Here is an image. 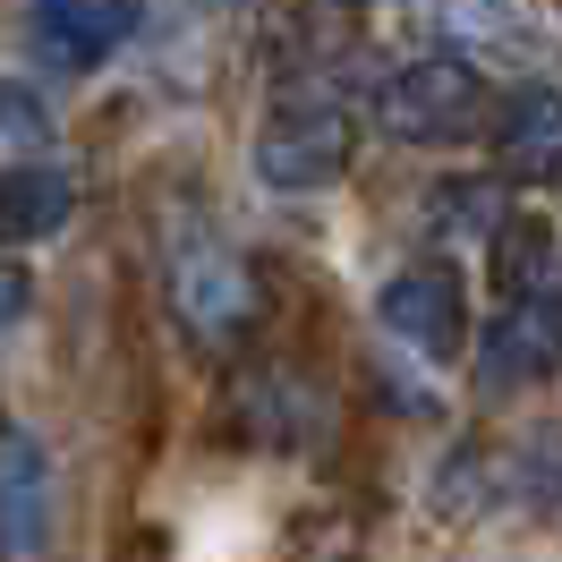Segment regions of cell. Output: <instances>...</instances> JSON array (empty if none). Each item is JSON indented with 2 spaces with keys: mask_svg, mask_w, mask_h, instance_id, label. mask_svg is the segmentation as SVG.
I'll use <instances>...</instances> for the list:
<instances>
[{
  "mask_svg": "<svg viewBox=\"0 0 562 562\" xmlns=\"http://www.w3.org/2000/svg\"><path fill=\"white\" fill-rule=\"evenodd\" d=\"M162 281H171L179 324L205 341V350H231L256 333V273L239 265V247L213 231L205 213H171L162 222Z\"/></svg>",
  "mask_w": 562,
  "mask_h": 562,
  "instance_id": "1",
  "label": "cell"
},
{
  "mask_svg": "<svg viewBox=\"0 0 562 562\" xmlns=\"http://www.w3.org/2000/svg\"><path fill=\"white\" fill-rule=\"evenodd\" d=\"M375 120L401 145H460V137H477V120H486V77L469 60H452V52L401 60L375 86Z\"/></svg>",
  "mask_w": 562,
  "mask_h": 562,
  "instance_id": "2",
  "label": "cell"
},
{
  "mask_svg": "<svg viewBox=\"0 0 562 562\" xmlns=\"http://www.w3.org/2000/svg\"><path fill=\"white\" fill-rule=\"evenodd\" d=\"M375 307H384V333L426 367H452L469 350V290H460L452 265H401Z\"/></svg>",
  "mask_w": 562,
  "mask_h": 562,
  "instance_id": "3",
  "label": "cell"
},
{
  "mask_svg": "<svg viewBox=\"0 0 562 562\" xmlns=\"http://www.w3.org/2000/svg\"><path fill=\"white\" fill-rule=\"evenodd\" d=\"M256 171H265V188H290V196L333 188V179L350 171V111L290 103L281 120H265V137H256Z\"/></svg>",
  "mask_w": 562,
  "mask_h": 562,
  "instance_id": "4",
  "label": "cell"
},
{
  "mask_svg": "<svg viewBox=\"0 0 562 562\" xmlns=\"http://www.w3.org/2000/svg\"><path fill=\"white\" fill-rule=\"evenodd\" d=\"M137 35V0H26V43L43 69L86 77Z\"/></svg>",
  "mask_w": 562,
  "mask_h": 562,
  "instance_id": "5",
  "label": "cell"
},
{
  "mask_svg": "<svg viewBox=\"0 0 562 562\" xmlns=\"http://www.w3.org/2000/svg\"><path fill=\"white\" fill-rule=\"evenodd\" d=\"M52 537V452L35 426H0V562H35Z\"/></svg>",
  "mask_w": 562,
  "mask_h": 562,
  "instance_id": "6",
  "label": "cell"
},
{
  "mask_svg": "<svg viewBox=\"0 0 562 562\" xmlns=\"http://www.w3.org/2000/svg\"><path fill=\"white\" fill-rule=\"evenodd\" d=\"M554 367H562V290H546V299H512V307H503V324L486 333L477 375H486L494 392H512V384L554 375Z\"/></svg>",
  "mask_w": 562,
  "mask_h": 562,
  "instance_id": "7",
  "label": "cell"
},
{
  "mask_svg": "<svg viewBox=\"0 0 562 562\" xmlns=\"http://www.w3.org/2000/svg\"><path fill=\"white\" fill-rule=\"evenodd\" d=\"M494 171L520 179V188L562 179V94L554 86H520L494 111Z\"/></svg>",
  "mask_w": 562,
  "mask_h": 562,
  "instance_id": "8",
  "label": "cell"
},
{
  "mask_svg": "<svg viewBox=\"0 0 562 562\" xmlns=\"http://www.w3.org/2000/svg\"><path fill=\"white\" fill-rule=\"evenodd\" d=\"M77 213V179L60 162H18L0 171V247H35V239H60Z\"/></svg>",
  "mask_w": 562,
  "mask_h": 562,
  "instance_id": "9",
  "label": "cell"
},
{
  "mask_svg": "<svg viewBox=\"0 0 562 562\" xmlns=\"http://www.w3.org/2000/svg\"><path fill=\"white\" fill-rule=\"evenodd\" d=\"M486 265H494L503 307H512V299H546V290H562V239H554V222L512 213V222L486 239Z\"/></svg>",
  "mask_w": 562,
  "mask_h": 562,
  "instance_id": "10",
  "label": "cell"
},
{
  "mask_svg": "<svg viewBox=\"0 0 562 562\" xmlns=\"http://www.w3.org/2000/svg\"><path fill=\"white\" fill-rule=\"evenodd\" d=\"M35 154H52V111H43L35 86H9L0 77V171H18Z\"/></svg>",
  "mask_w": 562,
  "mask_h": 562,
  "instance_id": "11",
  "label": "cell"
},
{
  "mask_svg": "<svg viewBox=\"0 0 562 562\" xmlns=\"http://www.w3.org/2000/svg\"><path fill=\"white\" fill-rule=\"evenodd\" d=\"M435 213H443V231H477V239H494L512 213H503V196H494V179H452V188H435Z\"/></svg>",
  "mask_w": 562,
  "mask_h": 562,
  "instance_id": "12",
  "label": "cell"
},
{
  "mask_svg": "<svg viewBox=\"0 0 562 562\" xmlns=\"http://www.w3.org/2000/svg\"><path fill=\"white\" fill-rule=\"evenodd\" d=\"M18 316H26V273H18L9 256H0V333H9Z\"/></svg>",
  "mask_w": 562,
  "mask_h": 562,
  "instance_id": "13",
  "label": "cell"
}]
</instances>
